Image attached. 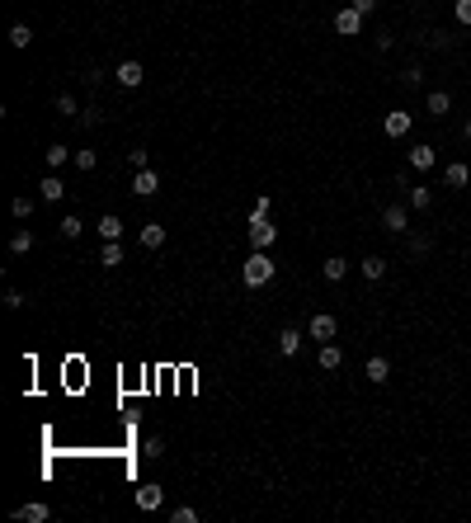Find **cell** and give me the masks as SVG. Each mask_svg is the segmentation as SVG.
Masks as SVG:
<instances>
[{
  "instance_id": "1",
  "label": "cell",
  "mask_w": 471,
  "mask_h": 523,
  "mask_svg": "<svg viewBox=\"0 0 471 523\" xmlns=\"http://www.w3.org/2000/svg\"><path fill=\"white\" fill-rule=\"evenodd\" d=\"M273 273H278V264L269 259V250H250L240 278H245V288H269V283H273Z\"/></svg>"
},
{
  "instance_id": "2",
  "label": "cell",
  "mask_w": 471,
  "mask_h": 523,
  "mask_svg": "<svg viewBox=\"0 0 471 523\" xmlns=\"http://www.w3.org/2000/svg\"><path fill=\"white\" fill-rule=\"evenodd\" d=\"M273 240H278V226L269 217H250V250H269Z\"/></svg>"
},
{
  "instance_id": "3",
  "label": "cell",
  "mask_w": 471,
  "mask_h": 523,
  "mask_svg": "<svg viewBox=\"0 0 471 523\" xmlns=\"http://www.w3.org/2000/svg\"><path fill=\"white\" fill-rule=\"evenodd\" d=\"M307 330H311V340H321V344H330V340L340 335V321L330 316V311H316V316L307 321Z\"/></svg>"
},
{
  "instance_id": "4",
  "label": "cell",
  "mask_w": 471,
  "mask_h": 523,
  "mask_svg": "<svg viewBox=\"0 0 471 523\" xmlns=\"http://www.w3.org/2000/svg\"><path fill=\"white\" fill-rule=\"evenodd\" d=\"M335 33H344V38H359V33H363V15L354 10V5L335 10Z\"/></svg>"
},
{
  "instance_id": "5",
  "label": "cell",
  "mask_w": 471,
  "mask_h": 523,
  "mask_svg": "<svg viewBox=\"0 0 471 523\" xmlns=\"http://www.w3.org/2000/svg\"><path fill=\"white\" fill-rule=\"evenodd\" d=\"M38 198H43V203H62V198H66V184H62V174H57V170H47V174H43V184H38Z\"/></svg>"
},
{
  "instance_id": "6",
  "label": "cell",
  "mask_w": 471,
  "mask_h": 523,
  "mask_svg": "<svg viewBox=\"0 0 471 523\" xmlns=\"http://www.w3.org/2000/svg\"><path fill=\"white\" fill-rule=\"evenodd\" d=\"M160 505H165V491H160L156 481H146V486L137 491V509H141V514H156Z\"/></svg>"
},
{
  "instance_id": "7",
  "label": "cell",
  "mask_w": 471,
  "mask_h": 523,
  "mask_svg": "<svg viewBox=\"0 0 471 523\" xmlns=\"http://www.w3.org/2000/svg\"><path fill=\"white\" fill-rule=\"evenodd\" d=\"M382 226H387L392 236H406V231H410V217H406V207H401V203H392L387 212H382Z\"/></svg>"
},
{
  "instance_id": "8",
  "label": "cell",
  "mask_w": 471,
  "mask_h": 523,
  "mask_svg": "<svg viewBox=\"0 0 471 523\" xmlns=\"http://www.w3.org/2000/svg\"><path fill=\"white\" fill-rule=\"evenodd\" d=\"M382 127H387V137H406L410 127H415V113H406V109H392Z\"/></svg>"
},
{
  "instance_id": "9",
  "label": "cell",
  "mask_w": 471,
  "mask_h": 523,
  "mask_svg": "<svg viewBox=\"0 0 471 523\" xmlns=\"http://www.w3.org/2000/svg\"><path fill=\"white\" fill-rule=\"evenodd\" d=\"M439 165V151L429 142H420V146H410V170H434Z\"/></svg>"
},
{
  "instance_id": "10",
  "label": "cell",
  "mask_w": 471,
  "mask_h": 523,
  "mask_svg": "<svg viewBox=\"0 0 471 523\" xmlns=\"http://www.w3.org/2000/svg\"><path fill=\"white\" fill-rule=\"evenodd\" d=\"M387 269H392V264H387L382 254H363V264H359V273L368 278V283H382V278H387Z\"/></svg>"
},
{
  "instance_id": "11",
  "label": "cell",
  "mask_w": 471,
  "mask_h": 523,
  "mask_svg": "<svg viewBox=\"0 0 471 523\" xmlns=\"http://www.w3.org/2000/svg\"><path fill=\"white\" fill-rule=\"evenodd\" d=\"M316 363L325 368V373H340V368H344V349H340L335 340H330V344H321V354H316Z\"/></svg>"
},
{
  "instance_id": "12",
  "label": "cell",
  "mask_w": 471,
  "mask_h": 523,
  "mask_svg": "<svg viewBox=\"0 0 471 523\" xmlns=\"http://www.w3.org/2000/svg\"><path fill=\"white\" fill-rule=\"evenodd\" d=\"M113 80H118L123 90H141V62H118Z\"/></svg>"
},
{
  "instance_id": "13",
  "label": "cell",
  "mask_w": 471,
  "mask_h": 523,
  "mask_svg": "<svg viewBox=\"0 0 471 523\" xmlns=\"http://www.w3.org/2000/svg\"><path fill=\"white\" fill-rule=\"evenodd\" d=\"M132 193L137 198H151V193H160V179H156V170L146 165V170H137V179H132Z\"/></svg>"
},
{
  "instance_id": "14",
  "label": "cell",
  "mask_w": 471,
  "mask_h": 523,
  "mask_svg": "<svg viewBox=\"0 0 471 523\" xmlns=\"http://www.w3.org/2000/svg\"><path fill=\"white\" fill-rule=\"evenodd\" d=\"M278 354H283V359H297V354H302V330H297V325L278 330Z\"/></svg>"
},
{
  "instance_id": "15",
  "label": "cell",
  "mask_w": 471,
  "mask_h": 523,
  "mask_svg": "<svg viewBox=\"0 0 471 523\" xmlns=\"http://www.w3.org/2000/svg\"><path fill=\"white\" fill-rule=\"evenodd\" d=\"M443 184H448V189H467V184H471V170L462 165V160H453V165H443Z\"/></svg>"
},
{
  "instance_id": "16",
  "label": "cell",
  "mask_w": 471,
  "mask_h": 523,
  "mask_svg": "<svg viewBox=\"0 0 471 523\" xmlns=\"http://www.w3.org/2000/svg\"><path fill=\"white\" fill-rule=\"evenodd\" d=\"M363 377H368V382H377V387H382V382L392 377V363H387L382 354H373V359H368V368H363Z\"/></svg>"
},
{
  "instance_id": "17",
  "label": "cell",
  "mask_w": 471,
  "mask_h": 523,
  "mask_svg": "<svg viewBox=\"0 0 471 523\" xmlns=\"http://www.w3.org/2000/svg\"><path fill=\"white\" fill-rule=\"evenodd\" d=\"M410 207H415V212H429V207H434V189H429V184H410Z\"/></svg>"
},
{
  "instance_id": "18",
  "label": "cell",
  "mask_w": 471,
  "mask_h": 523,
  "mask_svg": "<svg viewBox=\"0 0 471 523\" xmlns=\"http://www.w3.org/2000/svg\"><path fill=\"white\" fill-rule=\"evenodd\" d=\"M15 514H19V519H29V523H47V519H52V509H47L43 500H29V505H19Z\"/></svg>"
},
{
  "instance_id": "19",
  "label": "cell",
  "mask_w": 471,
  "mask_h": 523,
  "mask_svg": "<svg viewBox=\"0 0 471 523\" xmlns=\"http://www.w3.org/2000/svg\"><path fill=\"white\" fill-rule=\"evenodd\" d=\"M141 245H146V250H160V245H165V226H160V222H141Z\"/></svg>"
},
{
  "instance_id": "20",
  "label": "cell",
  "mask_w": 471,
  "mask_h": 523,
  "mask_svg": "<svg viewBox=\"0 0 471 523\" xmlns=\"http://www.w3.org/2000/svg\"><path fill=\"white\" fill-rule=\"evenodd\" d=\"M99 240H123V217L104 212V217H99Z\"/></svg>"
},
{
  "instance_id": "21",
  "label": "cell",
  "mask_w": 471,
  "mask_h": 523,
  "mask_svg": "<svg viewBox=\"0 0 471 523\" xmlns=\"http://www.w3.org/2000/svg\"><path fill=\"white\" fill-rule=\"evenodd\" d=\"M99 264H104V269H118V264H123V245H118V240H104V245H99Z\"/></svg>"
},
{
  "instance_id": "22",
  "label": "cell",
  "mask_w": 471,
  "mask_h": 523,
  "mask_svg": "<svg viewBox=\"0 0 471 523\" xmlns=\"http://www.w3.org/2000/svg\"><path fill=\"white\" fill-rule=\"evenodd\" d=\"M321 273H325V283H340V278L349 273V259H340V254H330L325 264H321Z\"/></svg>"
},
{
  "instance_id": "23",
  "label": "cell",
  "mask_w": 471,
  "mask_h": 523,
  "mask_svg": "<svg viewBox=\"0 0 471 523\" xmlns=\"http://www.w3.org/2000/svg\"><path fill=\"white\" fill-rule=\"evenodd\" d=\"M66 156H76V151H66V142H52V146H47V151H43L47 170H62V165H66Z\"/></svg>"
},
{
  "instance_id": "24",
  "label": "cell",
  "mask_w": 471,
  "mask_h": 523,
  "mask_svg": "<svg viewBox=\"0 0 471 523\" xmlns=\"http://www.w3.org/2000/svg\"><path fill=\"white\" fill-rule=\"evenodd\" d=\"M424 104H429V113H434V118H443V113L453 109V95H448V90H434V95L424 99Z\"/></svg>"
},
{
  "instance_id": "25",
  "label": "cell",
  "mask_w": 471,
  "mask_h": 523,
  "mask_svg": "<svg viewBox=\"0 0 471 523\" xmlns=\"http://www.w3.org/2000/svg\"><path fill=\"white\" fill-rule=\"evenodd\" d=\"M80 231H85V222H80V217H71V212H66L62 222H57V236H62V240H76Z\"/></svg>"
},
{
  "instance_id": "26",
  "label": "cell",
  "mask_w": 471,
  "mask_h": 523,
  "mask_svg": "<svg viewBox=\"0 0 471 523\" xmlns=\"http://www.w3.org/2000/svg\"><path fill=\"white\" fill-rule=\"evenodd\" d=\"M33 250V231L29 226H19L15 236H10V254H29Z\"/></svg>"
},
{
  "instance_id": "27",
  "label": "cell",
  "mask_w": 471,
  "mask_h": 523,
  "mask_svg": "<svg viewBox=\"0 0 471 523\" xmlns=\"http://www.w3.org/2000/svg\"><path fill=\"white\" fill-rule=\"evenodd\" d=\"M29 43H33V29H29V24H15V29H10V48L24 52Z\"/></svg>"
},
{
  "instance_id": "28",
  "label": "cell",
  "mask_w": 471,
  "mask_h": 523,
  "mask_svg": "<svg viewBox=\"0 0 471 523\" xmlns=\"http://www.w3.org/2000/svg\"><path fill=\"white\" fill-rule=\"evenodd\" d=\"M57 113H62V118H80V104H76V95H57Z\"/></svg>"
},
{
  "instance_id": "29",
  "label": "cell",
  "mask_w": 471,
  "mask_h": 523,
  "mask_svg": "<svg viewBox=\"0 0 471 523\" xmlns=\"http://www.w3.org/2000/svg\"><path fill=\"white\" fill-rule=\"evenodd\" d=\"M141 458H165V439H160V434H151V439L141 444Z\"/></svg>"
},
{
  "instance_id": "30",
  "label": "cell",
  "mask_w": 471,
  "mask_h": 523,
  "mask_svg": "<svg viewBox=\"0 0 471 523\" xmlns=\"http://www.w3.org/2000/svg\"><path fill=\"white\" fill-rule=\"evenodd\" d=\"M71 160H76V170H94V165H99V156H94L90 146H80V151H76Z\"/></svg>"
},
{
  "instance_id": "31",
  "label": "cell",
  "mask_w": 471,
  "mask_h": 523,
  "mask_svg": "<svg viewBox=\"0 0 471 523\" xmlns=\"http://www.w3.org/2000/svg\"><path fill=\"white\" fill-rule=\"evenodd\" d=\"M453 15L462 29H471V0H453Z\"/></svg>"
},
{
  "instance_id": "32",
  "label": "cell",
  "mask_w": 471,
  "mask_h": 523,
  "mask_svg": "<svg viewBox=\"0 0 471 523\" xmlns=\"http://www.w3.org/2000/svg\"><path fill=\"white\" fill-rule=\"evenodd\" d=\"M269 212H273V198H269V193H259V198H254V207H250V217H269Z\"/></svg>"
},
{
  "instance_id": "33",
  "label": "cell",
  "mask_w": 471,
  "mask_h": 523,
  "mask_svg": "<svg viewBox=\"0 0 471 523\" xmlns=\"http://www.w3.org/2000/svg\"><path fill=\"white\" fill-rule=\"evenodd\" d=\"M127 160H132V170H146V165H151V151L137 146V151H127Z\"/></svg>"
},
{
  "instance_id": "34",
  "label": "cell",
  "mask_w": 471,
  "mask_h": 523,
  "mask_svg": "<svg viewBox=\"0 0 471 523\" xmlns=\"http://www.w3.org/2000/svg\"><path fill=\"white\" fill-rule=\"evenodd\" d=\"M170 519H174V523H198V509L179 505V509H174V514H170Z\"/></svg>"
},
{
  "instance_id": "35",
  "label": "cell",
  "mask_w": 471,
  "mask_h": 523,
  "mask_svg": "<svg viewBox=\"0 0 471 523\" xmlns=\"http://www.w3.org/2000/svg\"><path fill=\"white\" fill-rule=\"evenodd\" d=\"M94 123H99V109H94V104H90V109H80V127H94Z\"/></svg>"
},
{
  "instance_id": "36",
  "label": "cell",
  "mask_w": 471,
  "mask_h": 523,
  "mask_svg": "<svg viewBox=\"0 0 471 523\" xmlns=\"http://www.w3.org/2000/svg\"><path fill=\"white\" fill-rule=\"evenodd\" d=\"M349 5H354V10H359L363 19H368V15H373V10H377V0H349Z\"/></svg>"
},
{
  "instance_id": "37",
  "label": "cell",
  "mask_w": 471,
  "mask_h": 523,
  "mask_svg": "<svg viewBox=\"0 0 471 523\" xmlns=\"http://www.w3.org/2000/svg\"><path fill=\"white\" fill-rule=\"evenodd\" d=\"M5 306H10V311H19V306H24V292H15V288H10V292H5Z\"/></svg>"
},
{
  "instance_id": "38",
  "label": "cell",
  "mask_w": 471,
  "mask_h": 523,
  "mask_svg": "<svg viewBox=\"0 0 471 523\" xmlns=\"http://www.w3.org/2000/svg\"><path fill=\"white\" fill-rule=\"evenodd\" d=\"M33 212V198H15V217H29Z\"/></svg>"
},
{
  "instance_id": "39",
  "label": "cell",
  "mask_w": 471,
  "mask_h": 523,
  "mask_svg": "<svg viewBox=\"0 0 471 523\" xmlns=\"http://www.w3.org/2000/svg\"><path fill=\"white\" fill-rule=\"evenodd\" d=\"M467 142H471V118H467Z\"/></svg>"
}]
</instances>
